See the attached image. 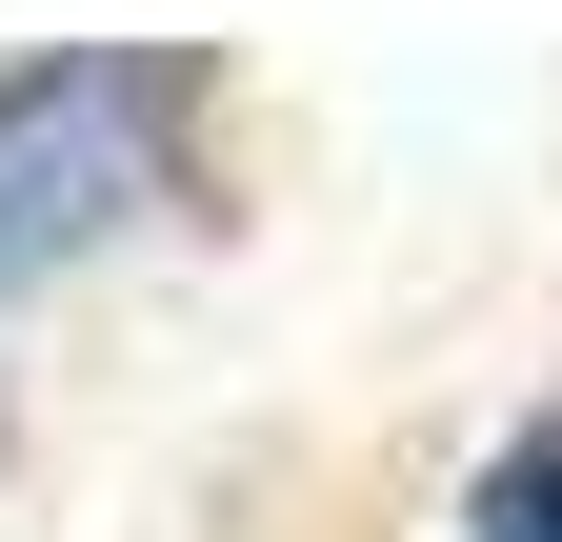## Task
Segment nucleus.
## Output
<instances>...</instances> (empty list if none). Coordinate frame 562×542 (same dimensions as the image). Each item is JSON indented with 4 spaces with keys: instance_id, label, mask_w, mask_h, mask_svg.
Segmentation results:
<instances>
[{
    "instance_id": "1",
    "label": "nucleus",
    "mask_w": 562,
    "mask_h": 542,
    "mask_svg": "<svg viewBox=\"0 0 562 542\" xmlns=\"http://www.w3.org/2000/svg\"><path fill=\"white\" fill-rule=\"evenodd\" d=\"M161 181H181V60H121V41L0 60V282L121 241Z\"/></svg>"
},
{
    "instance_id": "2",
    "label": "nucleus",
    "mask_w": 562,
    "mask_h": 542,
    "mask_svg": "<svg viewBox=\"0 0 562 542\" xmlns=\"http://www.w3.org/2000/svg\"><path fill=\"white\" fill-rule=\"evenodd\" d=\"M482 542H562V402H542L503 462H482Z\"/></svg>"
}]
</instances>
